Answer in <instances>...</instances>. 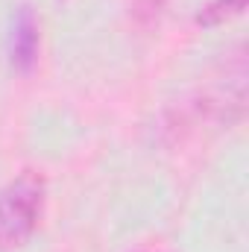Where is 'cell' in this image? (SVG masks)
Instances as JSON below:
<instances>
[{
  "label": "cell",
  "mask_w": 249,
  "mask_h": 252,
  "mask_svg": "<svg viewBox=\"0 0 249 252\" xmlns=\"http://www.w3.org/2000/svg\"><path fill=\"white\" fill-rule=\"evenodd\" d=\"M44 205V182L24 173L0 193V252L21 247L38 226Z\"/></svg>",
  "instance_id": "cell-1"
},
{
  "label": "cell",
  "mask_w": 249,
  "mask_h": 252,
  "mask_svg": "<svg viewBox=\"0 0 249 252\" xmlns=\"http://www.w3.org/2000/svg\"><path fill=\"white\" fill-rule=\"evenodd\" d=\"M38 53V24L30 9H21L12 24V64L18 70H30Z\"/></svg>",
  "instance_id": "cell-2"
},
{
  "label": "cell",
  "mask_w": 249,
  "mask_h": 252,
  "mask_svg": "<svg viewBox=\"0 0 249 252\" xmlns=\"http://www.w3.org/2000/svg\"><path fill=\"white\" fill-rule=\"evenodd\" d=\"M244 6H247V0H211V3L196 15V21L205 24V27H211V24H220V21H226V18L241 15Z\"/></svg>",
  "instance_id": "cell-3"
}]
</instances>
